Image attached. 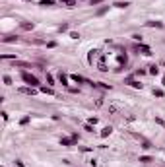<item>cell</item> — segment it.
Listing matches in <instances>:
<instances>
[{"mask_svg":"<svg viewBox=\"0 0 165 167\" xmlns=\"http://www.w3.org/2000/svg\"><path fill=\"white\" fill-rule=\"evenodd\" d=\"M156 122H157V125H161V126L165 128V121H163V119H159V117H157V119H156Z\"/></svg>","mask_w":165,"mask_h":167,"instance_id":"31","label":"cell"},{"mask_svg":"<svg viewBox=\"0 0 165 167\" xmlns=\"http://www.w3.org/2000/svg\"><path fill=\"white\" fill-rule=\"evenodd\" d=\"M47 84H49V86L55 84V78H52V74H49V72H47Z\"/></svg>","mask_w":165,"mask_h":167,"instance_id":"26","label":"cell"},{"mask_svg":"<svg viewBox=\"0 0 165 167\" xmlns=\"http://www.w3.org/2000/svg\"><path fill=\"white\" fill-rule=\"evenodd\" d=\"M163 86H165V76H163Z\"/></svg>","mask_w":165,"mask_h":167,"instance_id":"37","label":"cell"},{"mask_svg":"<svg viewBox=\"0 0 165 167\" xmlns=\"http://www.w3.org/2000/svg\"><path fill=\"white\" fill-rule=\"evenodd\" d=\"M25 2H31V0H25Z\"/></svg>","mask_w":165,"mask_h":167,"instance_id":"38","label":"cell"},{"mask_svg":"<svg viewBox=\"0 0 165 167\" xmlns=\"http://www.w3.org/2000/svg\"><path fill=\"white\" fill-rule=\"evenodd\" d=\"M105 0H90V4L91 6H99V4H103Z\"/></svg>","mask_w":165,"mask_h":167,"instance_id":"27","label":"cell"},{"mask_svg":"<svg viewBox=\"0 0 165 167\" xmlns=\"http://www.w3.org/2000/svg\"><path fill=\"white\" fill-rule=\"evenodd\" d=\"M14 66H18V68H31L29 62H22V60H14Z\"/></svg>","mask_w":165,"mask_h":167,"instance_id":"15","label":"cell"},{"mask_svg":"<svg viewBox=\"0 0 165 167\" xmlns=\"http://www.w3.org/2000/svg\"><path fill=\"white\" fill-rule=\"evenodd\" d=\"M107 12H109V6H101V8L95 12V16H97V18H101V16H105Z\"/></svg>","mask_w":165,"mask_h":167,"instance_id":"13","label":"cell"},{"mask_svg":"<svg viewBox=\"0 0 165 167\" xmlns=\"http://www.w3.org/2000/svg\"><path fill=\"white\" fill-rule=\"evenodd\" d=\"M2 82H4V86H12V78H10L8 74H6L4 78H2Z\"/></svg>","mask_w":165,"mask_h":167,"instance_id":"24","label":"cell"},{"mask_svg":"<svg viewBox=\"0 0 165 167\" xmlns=\"http://www.w3.org/2000/svg\"><path fill=\"white\" fill-rule=\"evenodd\" d=\"M154 95H156V97H163L165 95V91L161 88H157V89H154Z\"/></svg>","mask_w":165,"mask_h":167,"instance_id":"22","label":"cell"},{"mask_svg":"<svg viewBox=\"0 0 165 167\" xmlns=\"http://www.w3.org/2000/svg\"><path fill=\"white\" fill-rule=\"evenodd\" d=\"M52 4H55L52 0H41V2H39V6H43V8H47V6H52Z\"/></svg>","mask_w":165,"mask_h":167,"instance_id":"21","label":"cell"},{"mask_svg":"<svg viewBox=\"0 0 165 167\" xmlns=\"http://www.w3.org/2000/svg\"><path fill=\"white\" fill-rule=\"evenodd\" d=\"M39 91H43V93H49V95H52V93H55V89H52L51 86H41V88H39Z\"/></svg>","mask_w":165,"mask_h":167,"instance_id":"14","label":"cell"},{"mask_svg":"<svg viewBox=\"0 0 165 167\" xmlns=\"http://www.w3.org/2000/svg\"><path fill=\"white\" fill-rule=\"evenodd\" d=\"M111 132H113V128H111V126H105V128L101 130V138H107Z\"/></svg>","mask_w":165,"mask_h":167,"instance_id":"17","label":"cell"},{"mask_svg":"<svg viewBox=\"0 0 165 167\" xmlns=\"http://www.w3.org/2000/svg\"><path fill=\"white\" fill-rule=\"evenodd\" d=\"M16 165H18V167H25L24 161H19V159H16Z\"/></svg>","mask_w":165,"mask_h":167,"instance_id":"36","label":"cell"},{"mask_svg":"<svg viewBox=\"0 0 165 167\" xmlns=\"http://www.w3.org/2000/svg\"><path fill=\"white\" fill-rule=\"evenodd\" d=\"M0 58H2V60H18V58H16V55H12V53H6V55H2Z\"/></svg>","mask_w":165,"mask_h":167,"instance_id":"16","label":"cell"},{"mask_svg":"<svg viewBox=\"0 0 165 167\" xmlns=\"http://www.w3.org/2000/svg\"><path fill=\"white\" fill-rule=\"evenodd\" d=\"M47 47H49V49H52V47H57V43H55V41H49Z\"/></svg>","mask_w":165,"mask_h":167,"instance_id":"35","label":"cell"},{"mask_svg":"<svg viewBox=\"0 0 165 167\" xmlns=\"http://www.w3.org/2000/svg\"><path fill=\"white\" fill-rule=\"evenodd\" d=\"M2 43H18V37L16 35H6V37H2Z\"/></svg>","mask_w":165,"mask_h":167,"instance_id":"11","label":"cell"},{"mask_svg":"<svg viewBox=\"0 0 165 167\" xmlns=\"http://www.w3.org/2000/svg\"><path fill=\"white\" fill-rule=\"evenodd\" d=\"M113 6H115V8H121V10H123V8H128L130 4H128L126 0H124V2H123V0H115V2H113Z\"/></svg>","mask_w":165,"mask_h":167,"instance_id":"7","label":"cell"},{"mask_svg":"<svg viewBox=\"0 0 165 167\" xmlns=\"http://www.w3.org/2000/svg\"><path fill=\"white\" fill-rule=\"evenodd\" d=\"M95 56H97V51H90V56H88V62H90V64H93Z\"/></svg>","mask_w":165,"mask_h":167,"instance_id":"20","label":"cell"},{"mask_svg":"<svg viewBox=\"0 0 165 167\" xmlns=\"http://www.w3.org/2000/svg\"><path fill=\"white\" fill-rule=\"evenodd\" d=\"M132 39H134V41H140V43H142V35H138V33H134V35H132Z\"/></svg>","mask_w":165,"mask_h":167,"instance_id":"30","label":"cell"},{"mask_svg":"<svg viewBox=\"0 0 165 167\" xmlns=\"http://www.w3.org/2000/svg\"><path fill=\"white\" fill-rule=\"evenodd\" d=\"M19 27L24 29V31H33L35 29V23L33 22H19Z\"/></svg>","mask_w":165,"mask_h":167,"instance_id":"3","label":"cell"},{"mask_svg":"<svg viewBox=\"0 0 165 167\" xmlns=\"http://www.w3.org/2000/svg\"><path fill=\"white\" fill-rule=\"evenodd\" d=\"M148 72H150L151 76H157V74H159V68H157L156 64H151V66H150V70H148Z\"/></svg>","mask_w":165,"mask_h":167,"instance_id":"19","label":"cell"},{"mask_svg":"<svg viewBox=\"0 0 165 167\" xmlns=\"http://www.w3.org/2000/svg\"><path fill=\"white\" fill-rule=\"evenodd\" d=\"M76 142H74V138H60V146H74Z\"/></svg>","mask_w":165,"mask_h":167,"instance_id":"9","label":"cell"},{"mask_svg":"<svg viewBox=\"0 0 165 167\" xmlns=\"http://www.w3.org/2000/svg\"><path fill=\"white\" fill-rule=\"evenodd\" d=\"M136 51H140L142 55H146V56H150V55H151V49H150V47H148V45H142V43H140V45L136 47Z\"/></svg>","mask_w":165,"mask_h":167,"instance_id":"6","label":"cell"},{"mask_svg":"<svg viewBox=\"0 0 165 167\" xmlns=\"http://www.w3.org/2000/svg\"><path fill=\"white\" fill-rule=\"evenodd\" d=\"M60 4L66 6V8H74V6L78 4V0H60Z\"/></svg>","mask_w":165,"mask_h":167,"instance_id":"8","label":"cell"},{"mask_svg":"<svg viewBox=\"0 0 165 167\" xmlns=\"http://www.w3.org/2000/svg\"><path fill=\"white\" fill-rule=\"evenodd\" d=\"M58 31H60V33H64V31H68V23H62L60 27H58Z\"/></svg>","mask_w":165,"mask_h":167,"instance_id":"28","label":"cell"},{"mask_svg":"<svg viewBox=\"0 0 165 167\" xmlns=\"http://www.w3.org/2000/svg\"><path fill=\"white\" fill-rule=\"evenodd\" d=\"M58 80H60L62 86H68V76H66V74H62V72H60V74H58Z\"/></svg>","mask_w":165,"mask_h":167,"instance_id":"18","label":"cell"},{"mask_svg":"<svg viewBox=\"0 0 165 167\" xmlns=\"http://www.w3.org/2000/svg\"><path fill=\"white\" fill-rule=\"evenodd\" d=\"M90 125H97V117H91V119H90Z\"/></svg>","mask_w":165,"mask_h":167,"instance_id":"34","label":"cell"},{"mask_svg":"<svg viewBox=\"0 0 165 167\" xmlns=\"http://www.w3.org/2000/svg\"><path fill=\"white\" fill-rule=\"evenodd\" d=\"M151 161H154V159H151L150 155H142L140 158V163H151Z\"/></svg>","mask_w":165,"mask_h":167,"instance_id":"23","label":"cell"},{"mask_svg":"<svg viewBox=\"0 0 165 167\" xmlns=\"http://www.w3.org/2000/svg\"><path fill=\"white\" fill-rule=\"evenodd\" d=\"M22 80H24L27 86H31V88H41V82H39V78H35L33 74H29V72H22Z\"/></svg>","mask_w":165,"mask_h":167,"instance_id":"1","label":"cell"},{"mask_svg":"<svg viewBox=\"0 0 165 167\" xmlns=\"http://www.w3.org/2000/svg\"><path fill=\"white\" fill-rule=\"evenodd\" d=\"M27 122H29V117H24V119L19 121V125H27Z\"/></svg>","mask_w":165,"mask_h":167,"instance_id":"32","label":"cell"},{"mask_svg":"<svg viewBox=\"0 0 165 167\" xmlns=\"http://www.w3.org/2000/svg\"><path fill=\"white\" fill-rule=\"evenodd\" d=\"M97 68L99 70H101V72H107V64H105V58H103V56H101V58H99V62H97Z\"/></svg>","mask_w":165,"mask_h":167,"instance_id":"10","label":"cell"},{"mask_svg":"<svg viewBox=\"0 0 165 167\" xmlns=\"http://www.w3.org/2000/svg\"><path fill=\"white\" fill-rule=\"evenodd\" d=\"M72 80H74L76 84H90V86H93V82H90V80H85L84 76H80V74H74V76H72Z\"/></svg>","mask_w":165,"mask_h":167,"instance_id":"4","label":"cell"},{"mask_svg":"<svg viewBox=\"0 0 165 167\" xmlns=\"http://www.w3.org/2000/svg\"><path fill=\"white\" fill-rule=\"evenodd\" d=\"M148 27H157V29H163V22H159V19H148L146 22Z\"/></svg>","mask_w":165,"mask_h":167,"instance_id":"2","label":"cell"},{"mask_svg":"<svg viewBox=\"0 0 165 167\" xmlns=\"http://www.w3.org/2000/svg\"><path fill=\"white\" fill-rule=\"evenodd\" d=\"M70 37H72V39H78V37H80V33H76V31H72V33H70Z\"/></svg>","mask_w":165,"mask_h":167,"instance_id":"33","label":"cell"},{"mask_svg":"<svg viewBox=\"0 0 165 167\" xmlns=\"http://www.w3.org/2000/svg\"><path fill=\"white\" fill-rule=\"evenodd\" d=\"M84 130H85V132H93V125H90V122H88V125L84 126Z\"/></svg>","mask_w":165,"mask_h":167,"instance_id":"29","label":"cell"},{"mask_svg":"<svg viewBox=\"0 0 165 167\" xmlns=\"http://www.w3.org/2000/svg\"><path fill=\"white\" fill-rule=\"evenodd\" d=\"M93 88H99V89H105V91H107V89H111V86H109V84H103V82H95Z\"/></svg>","mask_w":165,"mask_h":167,"instance_id":"12","label":"cell"},{"mask_svg":"<svg viewBox=\"0 0 165 167\" xmlns=\"http://www.w3.org/2000/svg\"><path fill=\"white\" fill-rule=\"evenodd\" d=\"M118 62H121V66H126V55H121V56H118Z\"/></svg>","mask_w":165,"mask_h":167,"instance_id":"25","label":"cell"},{"mask_svg":"<svg viewBox=\"0 0 165 167\" xmlns=\"http://www.w3.org/2000/svg\"><path fill=\"white\" fill-rule=\"evenodd\" d=\"M39 88H31V86H27V88H19V93H25V95H35L37 93Z\"/></svg>","mask_w":165,"mask_h":167,"instance_id":"5","label":"cell"}]
</instances>
